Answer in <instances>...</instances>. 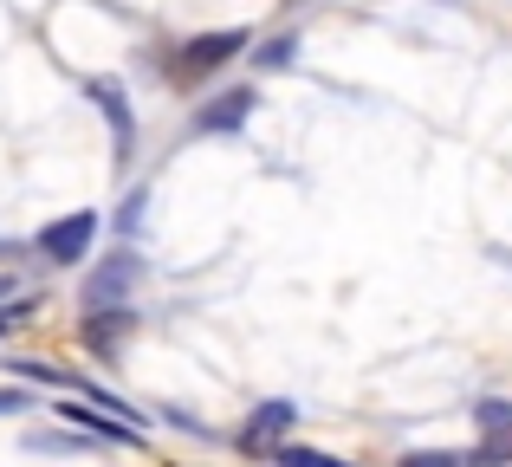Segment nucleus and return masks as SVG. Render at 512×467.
<instances>
[{
	"label": "nucleus",
	"mask_w": 512,
	"mask_h": 467,
	"mask_svg": "<svg viewBox=\"0 0 512 467\" xmlns=\"http://www.w3.org/2000/svg\"><path fill=\"white\" fill-rule=\"evenodd\" d=\"M247 46H253L247 26H214V33H195V39H182V46H175L169 78H175V85H201V78H214L221 65H234Z\"/></svg>",
	"instance_id": "1"
},
{
	"label": "nucleus",
	"mask_w": 512,
	"mask_h": 467,
	"mask_svg": "<svg viewBox=\"0 0 512 467\" xmlns=\"http://www.w3.org/2000/svg\"><path fill=\"white\" fill-rule=\"evenodd\" d=\"M98 208H72V215H59V221H46V228L33 234V247H39V260L46 266H85L91 260V247H98Z\"/></svg>",
	"instance_id": "2"
},
{
	"label": "nucleus",
	"mask_w": 512,
	"mask_h": 467,
	"mask_svg": "<svg viewBox=\"0 0 512 467\" xmlns=\"http://www.w3.org/2000/svg\"><path fill=\"white\" fill-rule=\"evenodd\" d=\"M143 279V260L130 247H117V253H104L98 266H91V279H85V312H104V305H130V286Z\"/></svg>",
	"instance_id": "3"
},
{
	"label": "nucleus",
	"mask_w": 512,
	"mask_h": 467,
	"mask_svg": "<svg viewBox=\"0 0 512 467\" xmlns=\"http://www.w3.org/2000/svg\"><path fill=\"white\" fill-rule=\"evenodd\" d=\"M292 422H299V403H286V396H266V403H253L247 429H240V455H279L292 435Z\"/></svg>",
	"instance_id": "4"
},
{
	"label": "nucleus",
	"mask_w": 512,
	"mask_h": 467,
	"mask_svg": "<svg viewBox=\"0 0 512 467\" xmlns=\"http://www.w3.org/2000/svg\"><path fill=\"white\" fill-rule=\"evenodd\" d=\"M253 104H260L253 85H227V91H214V98L195 111V130H201V137H234V130H247Z\"/></svg>",
	"instance_id": "5"
},
{
	"label": "nucleus",
	"mask_w": 512,
	"mask_h": 467,
	"mask_svg": "<svg viewBox=\"0 0 512 467\" xmlns=\"http://www.w3.org/2000/svg\"><path fill=\"white\" fill-rule=\"evenodd\" d=\"M52 416H65L72 429H85L91 442H104V448H143V429H130V422H117V416H104V409H91L85 396H65Z\"/></svg>",
	"instance_id": "6"
},
{
	"label": "nucleus",
	"mask_w": 512,
	"mask_h": 467,
	"mask_svg": "<svg viewBox=\"0 0 512 467\" xmlns=\"http://www.w3.org/2000/svg\"><path fill=\"white\" fill-rule=\"evenodd\" d=\"M130 331H137V312H130V305H104V312H85L78 338H85V351H91V357H104V364H111V357L124 351Z\"/></svg>",
	"instance_id": "7"
},
{
	"label": "nucleus",
	"mask_w": 512,
	"mask_h": 467,
	"mask_svg": "<svg viewBox=\"0 0 512 467\" xmlns=\"http://www.w3.org/2000/svg\"><path fill=\"white\" fill-rule=\"evenodd\" d=\"M85 98L104 111V124H111V137H117V156H130V150H137V117H130L124 85H117V78H91V85H85Z\"/></svg>",
	"instance_id": "8"
},
{
	"label": "nucleus",
	"mask_w": 512,
	"mask_h": 467,
	"mask_svg": "<svg viewBox=\"0 0 512 467\" xmlns=\"http://www.w3.org/2000/svg\"><path fill=\"white\" fill-rule=\"evenodd\" d=\"M292 59H299V33H273V39H260V52H253L260 72H286Z\"/></svg>",
	"instance_id": "9"
},
{
	"label": "nucleus",
	"mask_w": 512,
	"mask_h": 467,
	"mask_svg": "<svg viewBox=\"0 0 512 467\" xmlns=\"http://www.w3.org/2000/svg\"><path fill=\"white\" fill-rule=\"evenodd\" d=\"M7 370L26 377V383H46V390H72V383H78V377H65V370H52L46 357H7Z\"/></svg>",
	"instance_id": "10"
},
{
	"label": "nucleus",
	"mask_w": 512,
	"mask_h": 467,
	"mask_svg": "<svg viewBox=\"0 0 512 467\" xmlns=\"http://www.w3.org/2000/svg\"><path fill=\"white\" fill-rule=\"evenodd\" d=\"M273 461H279V467H350L344 455H331V448H305V442H286Z\"/></svg>",
	"instance_id": "11"
},
{
	"label": "nucleus",
	"mask_w": 512,
	"mask_h": 467,
	"mask_svg": "<svg viewBox=\"0 0 512 467\" xmlns=\"http://www.w3.org/2000/svg\"><path fill=\"white\" fill-rule=\"evenodd\" d=\"M396 467H474L467 455H454V448H409Z\"/></svg>",
	"instance_id": "12"
},
{
	"label": "nucleus",
	"mask_w": 512,
	"mask_h": 467,
	"mask_svg": "<svg viewBox=\"0 0 512 467\" xmlns=\"http://www.w3.org/2000/svg\"><path fill=\"white\" fill-rule=\"evenodd\" d=\"M26 318H33V292H26V299H0V338H13Z\"/></svg>",
	"instance_id": "13"
},
{
	"label": "nucleus",
	"mask_w": 512,
	"mask_h": 467,
	"mask_svg": "<svg viewBox=\"0 0 512 467\" xmlns=\"http://www.w3.org/2000/svg\"><path fill=\"white\" fill-rule=\"evenodd\" d=\"M143 202H150V189H130L124 215H117V228H124V234H137V221H143Z\"/></svg>",
	"instance_id": "14"
},
{
	"label": "nucleus",
	"mask_w": 512,
	"mask_h": 467,
	"mask_svg": "<svg viewBox=\"0 0 512 467\" xmlns=\"http://www.w3.org/2000/svg\"><path fill=\"white\" fill-rule=\"evenodd\" d=\"M26 403H33V396H26V390H0V416H20Z\"/></svg>",
	"instance_id": "15"
},
{
	"label": "nucleus",
	"mask_w": 512,
	"mask_h": 467,
	"mask_svg": "<svg viewBox=\"0 0 512 467\" xmlns=\"http://www.w3.org/2000/svg\"><path fill=\"white\" fill-rule=\"evenodd\" d=\"M0 299H7V279H0Z\"/></svg>",
	"instance_id": "16"
}]
</instances>
